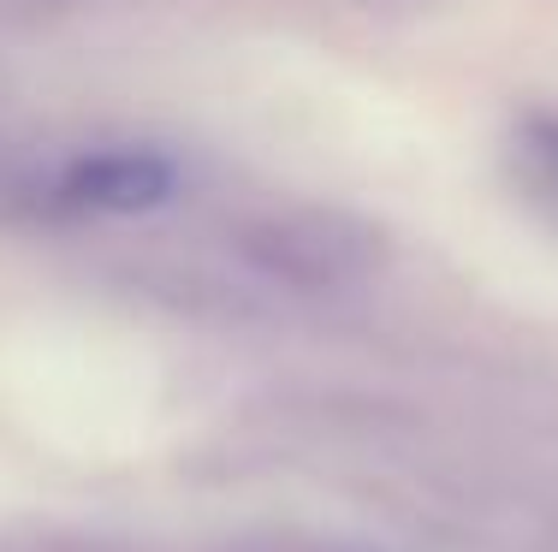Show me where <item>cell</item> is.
<instances>
[{
  "label": "cell",
  "instance_id": "cell-1",
  "mask_svg": "<svg viewBox=\"0 0 558 552\" xmlns=\"http://www.w3.org/2000/svg\"><path fill=\"white\" fill-rule=\"evenodd\" d=\"M244 256L291 292H344L380 268V232L333 208H286L244 226Z\"/></svg>",
  "mask_w": 558,
  "mask_h": 552
},
{
  "label": "cell",
  "instance_id": "cell-2",
  "mask_svg": "<svg viewBox=\"0 0 558 552\" xmlns=\"http://www.w3.org/2000/svg\"><path fill=\"white\" fill-rule=\"evenodd\" d=\"M172 161L155 149H96L60 173L54 196L72 214H143L172 196Z\"/></svg>",
  "mask_w": 558,
  "mask_h": 552
},
{
  "label": "cell",
  "instance_id": "cell-3",
  "mask_svg": "<svg viewBox=\"0 0 558 552\" xmlns=\"http://www.w3.org/2000/svg\"><path fill=\"white\" fill-rule=\"evenodd\" d=\"M529 143H535V155L553 167V179H558V120H529Z\"/></svg>",
  "mask_w": 558,
  "mask_h": 552
},
{
  "label": "cell",
  "instance_id": "cell-4",
  "mask_svg": "<svg viewBox=\"0 0 558 552\" xmlns=\"http://www.w3.org/2000/svg\"><path fill=\"white\" fill-rule=\"evenodd\" d=\"M65 552H89V547H65Z\"/></svg>",
  "mask_w": 558,
  "mask_h": 552
}]
</instances>
